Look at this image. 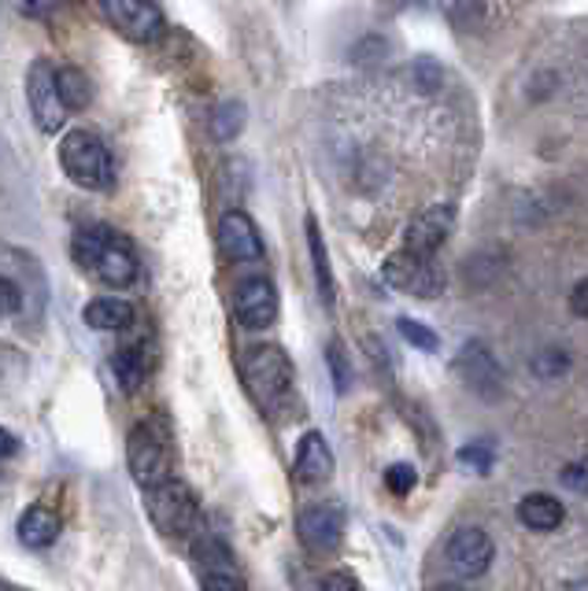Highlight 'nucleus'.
I'll return each instance as SVG.
<instances>
[{
  "label": "nucleus",
  "mask_w": 588,
  "mask_h": 591,
  "mask_svg": "<svg viewBox=\"0 0 588 591\" xmlns=\"http://www.w3.org/2000/svg\"><path fill=\"white\" fill-rule=\"evenodd\" d=\"M70 256H75L78 267L93 270L111 289H126V285H134L137 278V256L134 248H130V241L108 226L78 230L75 244H70Z\"/></svg>",
  "instance_id": "nucleus-1"
},
{
  "label": "nucleus",
  "mask_w": 588,
  "mask_h": 591,
  "mask_svg": "<svg viewBox=\"0 0 588 591\" xmlns=\"http://www.w3.org/2000/svg\"><path fill=\"white\" fill-rule=\"evenodd\" d=\"M170 451H175V436H170L164 417H141L126 436V462L141 492L164 484L170 473Z\"/></svg>",
  "instance_id": "nucleus-2"
},
{
  "label": "nucleus",
  "mask_w": 588,
  "mask_h": 591,
  "mask_svg": "<svg viewBox=\"0 0 588 591\" xmlns=\"http://www.w3.org/2000/svg\"><path fill=\"white\" fill-rule=\"evenodd\" d=\"M59 163H64L67 178L82 189L108 192L115 186V163H111L108 145L89 130H70V134L59 141Z\"/></svg>",
  "instance_id": "nucleus-3"
},
{
  "label": "nucleus",
  "mask_w": 588,
  "mask_h": 591,
  "mask_svg": "<svg viewBox=\"0 0 588 591\" xmlns=\"http://www.w3.org/2000/svg\"><path fill=\"white\" fill-rule=\"evenodd\" d=\"M241 377H245V389L252 392L263 411L278 406L292 389V363L286 348L278 344H256L241 355Z\"/></svg>",
  "instance_id": "nucleus-4"
},
{
  "label": "nucleus",
  "mask_w": 588,
  "mask_h": 591,
  "mask_svg": "<svg viewBox=\"0 0 588 591\" xmlns=\"http://www.w3.org/2000/svg\"><path fill=\"white\" fill-rule=\"evenodd\" d=\"M145 503H148L152 525H156L164 536L186 539V536L197 533V525H200V503H197V495H192V488H189L186 481H178V477H167L164 484L148 488Z\"/></svg>",
  "instance_id": "nucleus-5"
},
{
  "label": "nucleus",
  "mask_w": 588,
  "mask_h": 591,
  "mask_svg": "<svg viewBox=\"0 0 588 591\" xmlns=\"http://www.w3.org/2000/svg\"><path fill=\"white\" fill-rule=\"evenodd\" d=\"M381 278L392 285L397 292L419 296V300H433V296L444 292V270L433 259L414 256V252H392L381 267Z\"/></svg>",
  "instance_id": "nucleus-6"
},
{
  "label": "nucleus",
  "mask_w": 588,
  "mask_h": 591,
  "mask_svg": "<svg viewBox=\"0 0 588 591\" xmlns=\"http://www.w3.org/2000/svg\"><path fill=\"white\" fill-rule=\"evenodd\" d=\"M26 104L34 111V122L42 126V134H56L64 130L67 122V104L59 97V81H56V67L48 59H34L26 75Z\"/></svg>",
  "instance_id": "nucleus-7"
},
{
  "label": "nucleus",
  "mask_w": 588,
  "mask_h": 591,
  "mask_svg": "<svg viewBox=\"0 0 588 591\" xmlns=\"http://www.w3.org/2000/svg\"><path fill=\"white\" fill-rule=\"evenodd\" d=\"M297 533L303 539V547L315 555H330L341 547L344 539V511L341 503H315L303 506L297 517Z\"/></svg>",
  "instance_id": "nucleus-8"
},
{
  "label": "nucleus",
  "mask_w": 588,
  "mask_h": 591,
  "mask_svg": "<svg viewBox=\"0 0 588 591\" xmlns=\"http://www.w3.org/2000/svg\"><path fill=\"white\" fill-rule=\"evenodd\" d=\"M104 15L130 41H156L164 34V12L152 0H104Z\"/></svg>",
  "instance_id": "nucleus-9"
},
{
  "label": "nucleus",
  "mask_w": 588,
  "mask_h": 591,
  "mask_svg": "<svg viewBox=\"0 0 588 591\" xmlns=\"http://www.w3.org/2000/svg\"><path fill=\"white\" fill-rule=\"evenodd\" d=\"M233 314H237L241 325L248 330H267L278 319V289L270 285V278H245L233 292Z\"/></svg>",
  "instance_id": "nucleus-10"
},
{
  "label": "nucleus",
  "mask_w": 588,
  "mask_h": 591,
  "mask_svg": "<svg viewBox=\"0 0 588 591\" xmlns=\"http://www.w3.org/2000/svg\"><path fill=\"white\" fill-rule=\"evenodd\" d=\"M455 226V208L448 203H437V208H425L422 215H414L403 230V248L414 252V256H425L433 259L437 248L448 241V233Z\"/></svg>",
  "instance_id": "nucleus-11"
},
{
  "label": "nucleus",
  "mask_w": 588,
  "mask_h": 591,
  "mask_svg": "<svg viewBox=\"0 0 588 591\" xmlns=\"http://www.w3.org/2000/svg\"><path fill=\"white\" fill-rule=\"evenodd\" d=\"M455 373L463 377L466 389H474L485 400H496V392H500V363H496V355L485 341L463 344L459 359H455Z\"/></svg>",
  "instance_id": "nucleus-12"
},
{
  "label": "nucleus",
  "mask_w": 588,
  "mask_h": 591,
  "mask_svg": "<svg viewBox=\"0 0 588 591\" xmlns=\"http://www.w3.org/2000/svg\"><path fill=\"white\" fill-rule=\"evenodd\" d=\"M219 248L230 263H263V237L245 211H230L219 222Z\"/></svg>",
  "instance_id": "nucleus-13"
},
{
  "label": "nucleus",
  "mask_w": 588,
  "mask_h": 591,
  "mask_svg": "<svg viewBox=\"0 0 588 591\" xmlns=\"http://www.w3.org/2000/svg\"><path fill=\"white\" fill-rule=\"evenodd\" d=\"M448 566L463 577H481L492 566V539L485 528H459L448 544Z\"/></svg>",
  "instance_id": "nucleus-14"
},
{
  "label": "nucleus",
  "mask_w": 588,
  "mask_h": 591,
  "mask_svg": "<svg viewBox=\"0 0 588 591\" xmlns=\"http://www.w3.org/2000/svg\"><path fill=\"white\" fill-rule=\"evenodd\" d=\"M292 477L300 484H322L333 477V451L322 433H303L297 444V458H292Z\"/></svg>",
  "instance_id": "nucleus-15"
},
{
  "label": "nucleus",
  "mask_w": 588,
  "mask_h": 591,
  "mask_svg": "<svg viewBox=\"0 0 588 591\" xmlns=\"http://www.w3.org/2000/svg\"><path fill=\"white\" fill-rule=\"evenodd\" d=\"M519 522L533 533H552L563 525V503L547 492H533L519 503Z\"/></svg>",
  "instance_id": "nucleus-16"
},
{
  "label": "nucleus",
  "mask_w": 588,
  "mask_h": 591,
  "mask_svg": "<svg viewBox=\"0 0 588 591\" xmlns=\"http://www.w3.org/2000/svg\"><path fill=\"white\" fill-rule=\"evenodd\" d=\"M59 536V517L48 506H26L23 517H19V539L26 547H48Z\"/></svg>",
  "instance_id": "nucleus-17"
},
{
  "label": "nucleus",
  "mask_w": 588,
  "mask_h": 591,
  "mask_svg": "<svg viewBox=\"0 0 588 591\" xmlns=\"http://www.w3.org/2000/svg\"><path fill=\"white\" fill-rule=\"evenodd\" d=\"M134 322V308L126 300H115V296H97L93 303L86 308V325L104 333H119Z\"/></svg>",
  "instance_id": "nucleus-18"
},
{
  "label": "nucleus",
  "mask_w": 588,
  "mask_h": 591,
  "mask_svg": "<svg viewBox=\"0 0 588 591\" xmlns=\"http://www.w3.org/2000/svg\"><path fill=\"white\" fill-rule=\"evenodd\" d=\"M303 230H308V248H311V263H315L319 296H322V303H326V308H333V296H337V292H333V270H330V256H326V241H322L315 215H308Z\"/></svg>",
  "instance_id": "nucleus-19"
},
{
  "label": "nucleus",
  "mask_w": 588,
  "mask_h": 591,
  "mask_svg": "<svg viewBox=\"0 0 588 591\" xmlns=\"http://www.w3.org/2000/svg\"><path fill=\"white\" fill-rule=\"evenodd\" d=\"M148 352L141 348V344H134V348H123L111 359V370H115V377H119V384H123L126 392H134L141 381L148 377Z\"/></svg>",
  "instance_id": "nucleus-20"
},
{
  "label": "nucleus",
  "mask_w": 588,
  "mask_h": 591,
  "mask_svg": "<svg viewBox=\"0 0 588 591\" xmlns=\"http://www.w3.org/2000/svg\"><path fill=\"white\" fill-rule=\"evenodd\" d=\"M56 81H59V97H64L67 111H86L89 108V100H93V86H89V78L82 75V70L59 67Z\"/></svg>",
  "instance_id": "nucleus-21"
},
{
  "label": "nucleus",
  "mask_w": 588,
  "mask_h": 591,
  "mask_svg": "<svg viewBox=\"0 0 588 591\" xmlns=\"http://www.w3.org/2000/svg\"><path fill=\"white\" fill-rule=\"evenodd\" d=\"M241 126H245V104H222L215 111V119H211V130H215L219 141H233L241 134Z\"/></svg>",
  "instance_id": "nucleus-22"
},
{
  "label": "nucleus",
  "mask_w": 588,
  "mask_h": 591,
  "mask_svg": "<svg viewBox=\"0 0 588 591\" xmlns=\"http://www.w3.org/2000/svg\"><path fill=\"white\" fill-rule=\"evenodd\" d=\"M400 333H403V341L411 344V348H419V352H437V333L430 330L425 322H414V319H400Z\"/></svg>",
  "instance_id": "nucleus-23"
},
{
  "label": "nucleus",
  "mask_w": 588,
  "mask_h": 591,
  "mask_svg": "<svg viewBox=\"0 0 588 591\" xmlns=\"http://www.w3.org/2000/svg\"><path fill=\"white\" fill-rule=\"evenodd\" d=\"M385 484H389L392 495H408L414 484H419V473H414L411 462H392L389 470H385Z\"/></svg>",
  "instance_id": "nucleus-24"
},
{
  "label": "nucleus",
  "mask_w": 588,
  "mask_h": 591,
  "mask_svg": "<svg viewBox=\"0 0 588 591\" xmlns=\"http://www.w3.org/2000/svg\"><path fill=\"white\" fill-rule=\"evenodd\" d=\"M200 584H204V591H245V580L237 577V569H211V573H200Z\"/></svg>",
  "instance_id": "nucleus-25"
},
{
  "label": "nucleus",
  "mask_w": 588,
  "mask_h": 591,
  "mask_svg": "<svg viewBox=\"0 0 588 591\" xmlns=\"http://www.w3.org/2000/svg\"><path fill=\"white\" fill-rule=\"evenodd\" d=\"M459 466H466V470H478V473H489L492 470V447L489 444H466L459 451Z\"/></svg>",
  "instance_id": "nucleus-26"
},
{
  "label": "nucleus",
  "mask_w": 588,
  "mask_h": 591,
  "mask_svg": "<svg viewBox=\"0 0 588 591\" xmlns=\"http://www.w3.org/2000/svg\"><path fill=\"white\" fill-rule=\"evenodd\" d=\"M533 370L541 373V377H555V373H566V370H570V355H566V352H559V348H547L544 355H536Z\"/></svg>",
  "instance_id": "nucleus-27"
},
{
  "label": "nucleus",
  "mask_w": 588,
  "mask_h": 591,
  "mask_svg": "<svg viewBox=\"0 0 588 591\" xmlns=\"http://www.w3.org/2000/svg\"><path fill=\"white\" fill-rule=\"evenodd\" d=\"M563 484L570 488V492L577 495H588V458H577V462L570 466H563Z\"/></svg>",
  "instance_id": "nucleus-28"
},
{
  "label": "nucleus",
  "mask_w": 588,
  "mask_h": 591,
  "mask_svg": "<svg viewBox=\"0 0 588 591\" xmlns=\"http://www.w3.org/2000/svg\"><path fill=\"white\" fill-rule=\"evenodd\" d=\"M330 370H333V377H337V389H348V370H344V348L337 341L330 344Z\"/></svg>",
  "instance_id": "nucleus-29"
},
{
  "label": "nucleus",
  "mask_w": 588,
  "mask_h": 591,
  "mask_svg": "<svg viewBox=\"0 0 588 591\" xmlns=\"http://www.w3.org/2000/svg\"><path fill=\"white\" fill-rule=\"evenodd\" d=\"M570 311L577 314V319H588V278L574 285V292H570Z\"/></svg>",
  "instance_id": "nucleus-30"
},
{
  "label": "nucleus",
  "mask_w": 588,
  "mask_h": 591,
  "mask_svg": "<svg viewBox=\"0 0 588 591\" xmlns=\"http://www.w3.org/2000/svg\"><path fill=\"white\" fill-rule=\"evenodd\" d=\"M322 591H363V588H359L352 577H344V573H330V577H322Z\"/></svg>",
  "instance_id": "nucleus-31"
},
{
  "label": "nucleus",
  "mask_w": 588,
  "mask_h": 591,
  "mask_svg": "<svg viewBox=\"0 0 588 591\" xmlns=\"http://www.w3.org/2000/svg\"><path fill=\"white\" fill-rule=\"evenodd\" d=\"M15 451H19V441H15V436H12V433H8V430H4V458H12Z\"/></svg>",
  "instance_id": "nucleus-32"
},
{
  "label": "nucleus",
  "mask_w": 588,
  "mask_h": 591,
  "mask_svg": "<svg viewBox=\"0 0 588 591\" xmlns=\"http://www.w3.org/2000/svg\"><path fill=\"white\" fill-rule=\"evenodd\" d=\"M437 591H466V588H459V584H444V588H437Z\"/></svg>",
  "instance_id": "nucleus-33"
},
{
  "label": "nucleus",
  "mask_w": 588,
  "mask_h": 591,
  "mask_svg": "<svg viewBox=\"0 0 588 591\" xmlns=\"http://www.w3.org/2000/svg\"><path fill=\"white\" fill-rule=\"evenodd\" d=\"M37 4H48V0H37Z\"/></svg>",
  "instance_id": "nucleus-34"
}]
</instances>
